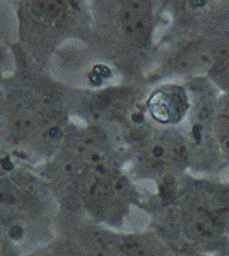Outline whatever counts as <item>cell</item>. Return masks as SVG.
<instances>
[{
	"mask_svg": "<svg viewBox=\"0 0 229 256\" xmlns=\"http://www.w3.org/2000/svg\"><path fill=\"white\" fill-rule=\"evenodd\" d=\"M82 0H29L27 24L39 43H53L76 20Z\"/></svg>",
	"mask_w": 229,
	"mask_h": 256,
	"instance_id": "6da1fadb",
	"label": "cell"
},
{
	"mask_svg": "<svg viewBox=\"0 0 229 256\" xmlns=\"http://www.w3.org/2000/svg\"><path fill=\"white\" fill-rule=\"evenodd\" d=\"M188 98L184 88L163 86L155 90L148 100V110L151 116L162 124H176L186 114Z\"/></svg>",
	"mask_w": 229,
	"mask_h": 256,
	"instance_id": "7a4b0ae2",
	"label": "cell"
},
{
	"mask_svg": "<svg viewBox=\"0 0 229 256\" xmlns=\"http://www.w3.org/2000/svg\"><path fill=\"white\" fill-rule=\"evenodd\" d=\"M186 148L178 137L164 136L147 144L139 156V162L149 172L164 173L185 160Z\"/></svg>",
	"mask_w": 229,
	"mask_h": 256,
	"instance_id": "3957f363",
	"label": "cell"
},
{
	"mask_svg": "<svg viewBox=\"0 0 229 256\" xmlns=\"http://www.w3.org/2000/svg\"><path fill=\"white\" fill-rule=\"evenodd\" d=\"M130 107L129 94L124 91L109 90L91 98L89 112L97 118H112L122 114Z\"/></svg>",
	"mask_w": 229,
	"mask_h": 256,
	"instance_id": "277c9868",
	"label": "cell"
},
{
	"mask_svg": "<svg viewBox=\"0 0 229 256\" xmlns=\"http://www.w3.org/2000/svg\"><path fill=\"white\" fill-rule=\"evenodd\" d=\"M201 45L189 44L177 56V63L182 70H192L209 66L211 57Z\"/></svg>",
	"mask_w": 229,
	"mask_h": 256,
	"instance_id": "5b68a950",
	"label": "cell"
}]
</instances>
